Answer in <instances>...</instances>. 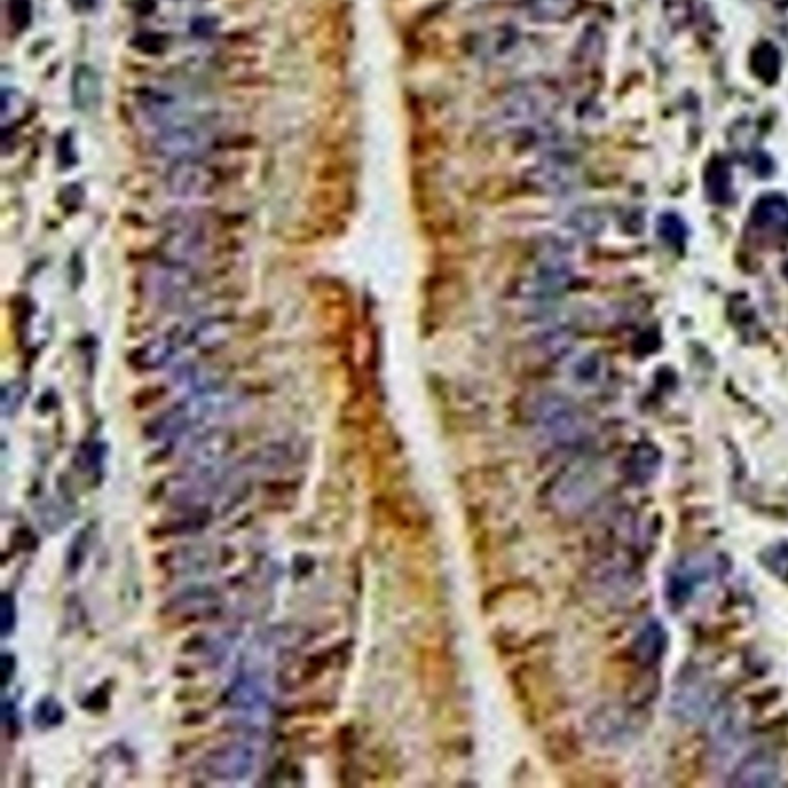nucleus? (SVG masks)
Wrapping results in <instances>:
<instances>
[{
  "label": "nucleus",
  "mask_w": 788,
  "mask_h": 788,
  "mask_svg": "<svg viewBox=\"0 0 788 788\" xmlns=\"http://www.w3.org/2000/svg\"><path fill=\"white\" fill-rule=\"evenodd\" d=\"M555 88L541 82H528L508 91L499 104V119L508 130L522 131L541 127L558 105Z\"/></svg>",
  "instance_id": "obj_1"
},
{
  "label": "nucleus",
  "mask_w": 788,
  "mask_h": 788,
  "mask_svg": "<svg viewBox=\"0 0 788 788\" xmlns=\"http://www.w3.org/2000/svg\"><path fill=\"white\" fill-rule=\"evenodd\" d=\"M258 762L256 747L248 742H231L208 753L202 761V770L214 781L241 782L253 775Z\"/></svg>",
  "instance_id": "obj_2"
},
{
  "label": "nucleus",
  "mask_w": 788,
  "mask_h": 788,
  "mask_svg": "<svg viewBox=\"0 0 788 788\" xmlns=\"http://www.w3.org/2000/svg\"><path fill=\"white\" fill-rule=\"evenodd\" d=\"M221 187V177L197 159L179 161L167 174V190L177 199L193 201L213 196Z\"/></svg>",
  "instance_id": "obj_3"
},
{
  "label": "nucleus",
  "mask_w": 788,
  "mask_h": 788,
  "mask_svg": "<svg viewBox=\"0 0 788 788\" xmlns=\"http://www.w3.org/2000/svg\"><path fill=\"white\" fill-rule=\"evenodd\" d=\"M210 145V130L205 125L197 124L196 121L164 128L159 131L154 142L157 153L170 157L176 162L197 159V156L207 151Z\"/></svg>",
  "instance_id": "obj_4"
},
{
  "label": "nucleus",
  "mask_w": 788,
  "mask_h": 788,
  "mask_svg": "<svg viewBox=\"0 0 788 788\" xmlns=\"http://www.w3.org/2000/svg\"><path fill=\"white\" fill-rule=\"evenodd\" d=\"M271 692L267 681L256 672H245L228 688L227 705L231 712L253 721L264 718L270 708Z\"/></svg>",
  "instance_id": "obj_5"
},
{
  "label": "nucleus",
  "mask_w": 788,
  "mask_h": 788,
  "mask_svg": "<svg viewBox=\"0 0 788 788\" xmlns=\"http://www.w3.org/2000/svg\"><path fill=\"white\" fill-rule=\"evenodd\" d=\"M184 347H187L184 330L170 331L134 348L128 362L137 371L161 370L170 365Z\"/></svg>",
  "instance_id": "obj_6"
},
{
  "label": "nucleus",
  "mask_w": 788,
  "mask_h": 788,
  "mask_svg": "<svg viewBox=\"0 0 788 788\" xmlns=\"http://www.w3.org/2000/svg\"><path fill=\"white\" fill-rule=\"evenodd\" d=\"M522 45L524 36L516 28L501 25L479 36L476 53L488 64L508 65L518 59L522 53Z\"/></svg>",
  "instance_id": "obj_7"
},
{
  "label": "nucleus",
  "mask_w": 788,
  "mask_h": 788,
  "mask_svg": "<svg viewBox=\"0 0 788 788\" xmlns=\"http://www.w3.org/2000/svg\"><path fill=\"white\" fill-rule=\"evenodd\" d=\"M710 575H712V568L702 562V559H685L673 570L670 579H668V598L673 604H684L692 598L696 588L702 582L708 581Z\"/></svg>",
  "instance_id": "obj_8"
},
{
  "label": "nucleus",
  "mask_w": 788,
  "mask_h": 788,
  "mask_svg": "<svg viewBox=\"0 0 788 788\" xmlns=\"http://www.w3.org/2000/svg\"><path fill=\"white\" fill-rule=\"evenodd\" d=\"M230 330L231 322L222 316L201 319L184 328L185 344L196 350H214L227 341Z\"/></svg>",
  "instance_id": "obj_9"
},
{
  "label": "nucleus",
  "mask_w": 788,
  "mask_h": 788,
  "mask_svg": "<svg viewBox=\"0 0 788 788\" xmlns=\"http://www.w3.org/2000/svg\"><path fill=\"white\" fill-rule=\"evenodd\" d=\"M539 419L548 430L555 431L558 435L573 433L576 435L581 427V418L573 405L561 398H544L539 402Z\"/></svg>",
  "instance_id": "obj_10"
},
{
  "label": "nucleus",
  "mask_w": 788,
  "mask_h": 788,
  "mask_svg": "<svg viewBox=\"0 0 788 788\" xmlns=\"http://www.w3.org/2000/svg\"><path fill=\"white\" fill-rule=\"evenodd\" d=\"M778 765L764 755L750 756L742 762L733 776L732 785L736 787H772L778 784Z\"/></svg>",
  "instance_id": "obj_11"
},
{
  "label": "nucleus",
  "mask_w": 788,
  "mask_h": 788,
  "mask_svg": "<svg viewBox=\"0 0 788 788\" xmlns=\"http://www.w3.org/2000/svg\"><path fill=\"white\" fill-rule=\"evenodd\" d=\"M667 635L659 622H648L635 642V653L644 664H655L664 655Z\"/></svg>",
  "instance_id": "obj_12"
},
{
  "label": "nucleus",
  "mask_w": 788,
  "mask_h": 788,
  "mask_svg": "<svg viewBox=\"0 0 788 788\" xmlns=\"http://www.w3.org/2000/svg\"><path fill=\"white\" fill-rule=\"evenodd\" d=\"M578 0H524V10L533 21H564L576 10Z\"/></svg>",
  "instance_id": "obj_13"
},
{
  "label": "nucleus",
  "mask_w": 788,
  "mask_h": 788,
  "mask_svg": "<svg viewBox=\"0 0 788 788\" xmlns=\"http://www.w3.org/2000/svg\"><path fill=\"white\" fill-rule=\"evenodd\" d=\"M99 93H101V87H99L96 73L87 67L79 68L74 76L73 84V96L77 107L84 108V110L94 107L99 101Z\"/></svg>",
  "instance_id": "obj_14"
},
{
  "label": "nucleus",
  "mask_w": 788,
  "mask_h": 788,
  "mask_svg": "<svg viewBox=\"0 0 788 788\" xmlns=\"http://www.w3.org/2000/svg\"><path fill=\"white\" fill-rule=\"evenodd\" d=\"M27 384L21 379L10 381L2 388V413L5 418H13L21 410L24 399L27 398Z\"/></svg>",
  "instance_id": "obj_15"
},
{
  "label": "nucleus",
  "mask_w": 788,
  "mask_h": 788,
  "mask_svg": "<svg viewBox=\"0 0 788 788\" xmlns=\"http://www.w3.org/2000/svg\"><path fill=\"white\" fill-rule=\"evenodd\" d=\"M62 721H64V708L56 699H42L34 708V724L41 728L57 727Z\"/></svg>",
  "instance_id": "obj_16"
},
{
  "label": "nucleus",
  "mask_w": 788,
  "mask_h": 788,
  "mask_svg": "<svg viewBox=\"0 0 788 788\" xmlns=\"http://www.w3.org/2000/svg\"><path fill=\"white\" fill-rule=\"evenodd\" d=\"M764 559L770 570L775 571L781 578L788 579V544H781L768 550Z\"/></svg>",
  "instance_id": "obj_17"
},
{
  "label": "nucleus",
  "mask_w": 788,
  "mask_h": 788,
  "mask_svg": "<svg viewBox=\"0 0 788 788\" xmlns=\"http://www.w3.org/2000/svg\"><path fill=\"white\" fill-rule=\"evenodd\" d=\"M0 621H2V636L7 638V636L13 632L14 624H16L14 599L13 596L8 595V593H4V596H2V616H0Z\"/></svg>",
  "instance_id": "obj_18"
},
{
  "label": "nucleus",
  "mask_w": 788,
  "mask_h": 788,
  "mask_svg": "<svg viewBox=\"0 0 788 788\" xmlns=\"http://www.w3.org/2000/svg\"><path fill=\"white\" fill-rule=\"evenodd\" d=\"M2 664H4L2 665V667H4V684L5 687H7L14 675L13 656L8 655V653H4V656H2Z\"/></svg>",
  "instance_id": "obj_19"
},
{
  "label": "nucleus",
  "mask_w": 788,
  "mask_h": 788,
  "mask_svg": "<svg viewBox=\"0 0 788 788\" xmlns=\"http://www.w3.org/2000/svg\"><path fill=\"white\" fill-rule=\"evenodd\" d=\"M94 2H96V0H84L85 5L94 4Z\"/></svg>",
  "instance_id": "obj_20"
}]
</instances>
